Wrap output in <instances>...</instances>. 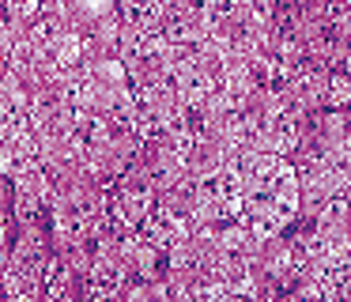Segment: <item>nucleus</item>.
<instances>
[{"label": "nucleus", "instance_id": "nucleus-1", "mask_svg": "<svg viewBox=\"0 0 351 302\" xmlns=\"http://www.w3.org/2000/svg\"><path fill=\"white\" fill-rule=\"evenodd\" d=\"M242 193H265V200H245L253 226L261 234H272L295 216V181L280 159H253L250 181H242Z\"/></svg>", "mask_w": 351, "mask_h": 302}]
</instances>
